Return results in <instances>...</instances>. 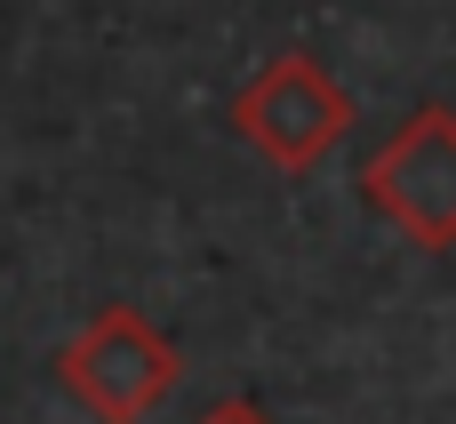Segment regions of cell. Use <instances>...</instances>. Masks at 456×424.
I'll use <instances>...</instances> for the list:
<instances>
[{"label":"cell","mask_w":456,"mask_h":424,"mask_svg":"<svg viewBox=\"0 0 456 424\" xmlns=\"http://www.w3.org/2000/svg\"><path fill=\"white\" fill-rule=\"evenodd\" d=\"M361 200L417 249H456V112L417 104L369 160H361Z\"/></svg>","instance_id":"obj_3"},{"label":"cell","mask_w":456,"mask_h":424,"mask_svg":"<svg viewBox=\"0 0 456 424\" xmlns=\"http://www.w3.org/2000/svg\"><path fill=\"white\" fill-rule=\"evenodd\" d=\"M176 377H184L176 345H168L136 305H104V313L56 353V385H64L96 424H144L168 393H176Z\"/></svg>","instance_id":"obj_2"},{"label":"cell","mask_w":456,"mask_h":424,"mask_svg":"<svg viewBox=\"0 0 456 424\" xmlns=\"http://www.w3.org/2000/svg\"><path fill=\"white\" fill-rule=\"evenodd\" d=\"M200 424H273V417H265L256 401H216V409H208Z\"/></svg>","instance_id":"obj_4"},{"label":"cell","mask_w":456,"mask_h":424,"mask_svg":"<svg viewBox=\"0 0 456 424\" xmlns=\"http://www.w3.org/2000/svg\"><path fill=\"white\" fill-rule=\"evenodd\" d=\"M232 136H240L256 160H273L281 176H305V168H321V160L353 136V88H345L321 56H305V48L265 56V64L232 88Z\"/></svg>","instance_id":"obj_1"}]
</instances>
